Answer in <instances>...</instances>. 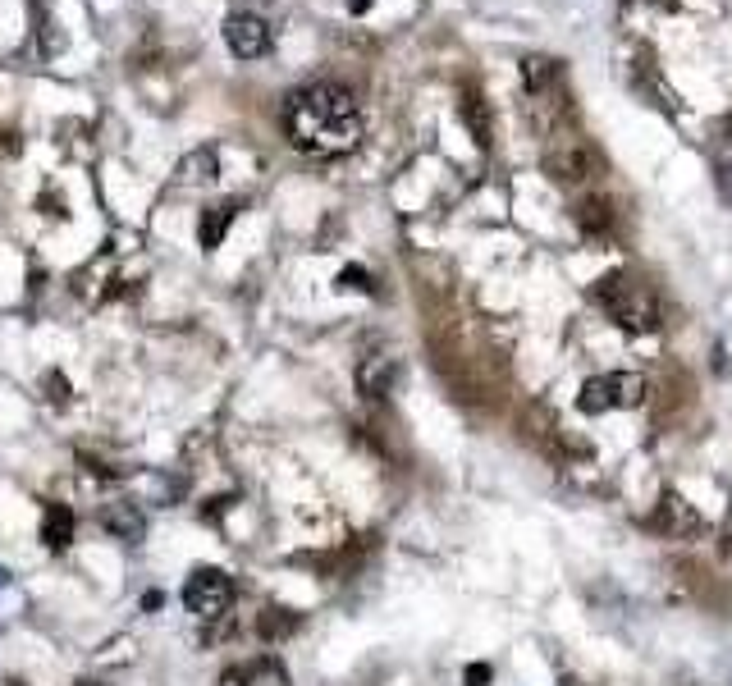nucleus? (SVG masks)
Segmentation results:
<instances>
[{
	"instance_id": "f257e3e1",
	"label": "nucleus",
	"mask_w": 732,
	"mask_h": 686,
	"mask_svg": "<svg viewBox=\"0 0 732 686\" xmlns=\"http://www.w3.org/2000/svg\"><path fill=\"white\" fill-rule=\"evenodd\" d=\"M284 133L298 151L312 156H344L362 142V110L357 97L339 83H307L284 97Z\"/></svg>"
},
{
	"instance_id": "f03ea898",
	"label": "nucleus",
	"mask_w": 732,
	"mask_h": 686,
	"mask_svg": "<svg viewBox=\"0 0 732 686\" xmlns=\"http://www.w3.org/2000/svg\"><path fill=\"white\" fill-rule=\"evenodd\" d=\"M595 302H600V307L614 316V325H623L627 334H655L659 325H664L659 302L650 298L641 284H632L627 275H618V270L595 284Z\"/></svg>"
},
{
	"instance_id": "7ed1b4c3",
	"label": "nucleus",
	"mask_w": 732,
	"mask_h": 686,
	"mask_svg": "<svg viewBox=\"0 0 732 686\" xmlns=\"http://www.w3.org/2000/svg\"><path fill=\"white\" fill-rule=\"evenodd\" d=\"M646 398V380L636 371H609V376H591L577 394V408L586 417H600V412H614V408H636Z\"/></svg>"
},
{
	"instance_id": "20e7f679",
	"label": "nucleus",
	"mask_w": 732,
	"mask_h": 686,
	"mask_svg": "<svg viewBox=\"0 0 732 686\" xmlns=\"http://www.w3.org/2000/svg\"><path fill=\"white\" fill-rule=\"evenodd\" d=\"M234 604V581L220 568H197L193 577L183 581V609L197 618H225V609Z\"/></svg>"
},
{
	"instance_id": "39448f33",
	"label": "nucleus",
	"mask_w": 732,
	"mask_h": 686,
	"mask_svg": "<svg viewBox=\"0 0 732 686\" xmlns=\"http://www.w3.org/2000/svg\"><path fill=\"white\" fill-rule=\"evenodd\" d=\"M225 46L238 60H257L270 51V23L257 14H229L225 19Z\"/></svg>"
},
{
	"instance_id": "423d86ee",
	"label": "nucleus",
	"mask_w": 732,
	"mask_h": 686,
	"mask_svg": "<svg viewBox=\"0 0 732 686\" xmlns=\"http://www.w3.org/2000/svg\"><path fill=\"white\" fill-rule=\"evenodd\" d=\"M545 170L559 183H582V179H591V174L600 170V156H595L586 142H563V147H554L545 156Z\"/></svg>"
},
{
	"instance_id": "0eeeda50",
	"label": "nucleus",
	"mask_w": 732,
	"mask_h": 686,
	"mask_svg": "<svg viewBox=\"0 0 732 686\" xmlns=\"http://www.w3.org/2000/svg\"><path fill=\"white\" fill-rule=\"evenodd\" d=\"M655 526L664 531V536H673V540H678V536H696V531H700V513L687 504V499H682V494L668 490L664 499H659V508H655Z\"/></svg>"
},
{
	"instance_id": "6e6552de",
	"label": "nucleus",
	"mask_w": 732,
	"mask_h": 686,
	"mask_svg": "<svg viewBox=\"0 0 732 686\" xmlns=\"http://www.w3.org/2000/svg\"><path fill=\"white\" fill-rule=\"evenodd\" d=\"M394 380H399V362L385 353L366 357V362L357 366V389H362L366 398H385L389 389H394Z\"/></svg>"
},
{
	"instance_id": "1a4fd4ad",
	"label": "nucleus",
	"mask_w": 732,
	"mask_h": 686,
	"mask_svg": "<svg viewBox=\"0 0 732 686\" xmlns=\"http://www.w3.org/2000/svg\"><path fill=\"white\" fill-rule=\"evenodd\" d=\"M238 211H243V202H220V206H211V211H202V220H197V243H202L206 252L220 247L229 234V225L238 220Z\"/></svg>"
},
{
	"instance_id": "9d476101",
	"label": "nucleus",
	"mask_w": 732,
	"mask_h": 686,
	"mask_svg": "<svg viewBox=\"0 0 732 686\" xmlns=\"http://www.w3.org/2000/svg\"><path fill=\"white\" fill-rule=\"evenodd\" d=\"M101 526H106V531H110L115 540H129V545H138L142 531H147L142 513H138L133 504H124V499H119V504H106V508H101Z\"/></svg>"
},
{
	"instance_id": "9b49d317",
	"label": "nucleus",
	"mask_w": 732,
	"mask_h": 686,
	"mask_svg": "<svg viewBox=\"0 0 732 686\" xmlns=\"http://www.w3.org/2000/svg\"><path fill=\"white\" fill-rule=\"evenodd\" d=\"M572 220H577V229L591 238L609 234V229H614V206H609V197H582L577 211H572Z\"/></svg>"
},
{
	"instance_id": "f8f14e48",
	"label": "nucleus",
	"mask_w": 732,
	"mask_h": 686,
	"mask_svg": "<svg viewBox=\"0 0 732 686\" xmlns=\"http://www.w3.org/2000/svg\"><path fill=\"white\" fill-rule=\"evenodd\" d=\"M74 513H69L65 504H46V513H42V540H46V549H69L74 545Z\"/></svg>"
},
{
	"instance_id": "ddd939ff",
	"label": "nucleus",
	"mask_w": 732,
	"mask_h": 686,
	"mask_svg": "<svg viewBox=\"0 0 732 686\" xmlns=\"http://www.w3.org/2000/svg\"><path fill=\"white\" fill-rule=\"evenodd\" d=\"M216 174H220L216 147H197L179 161V183H216Z\"/></svg>"
},
{
	"instance_id": "4468645a",
	"label": "nucleus",
	"mask_w": 732,
	"mask_h": 686,
	"mask_svg": "<svg viewBox=\"0 0 732 686\" xmlns=\"http://www.w3.org/2000/svg\"><path fill=\"white\" fill-rule=\"evenodd\" d=\"M463 124H467V133H472L476 138V147H490V142H495V124H490V106H485L481 97H476V92H467L463 97Z\"/></svg>"
},
{
	"instance_id": "2eb2a0df",
	"label": "nucleus",
	"mask_w": 732,
	"mask_h": 686,
	"mask_svg": "<svg viewBox=\"0 0 732 686\" xmlns=\"http://www.w3.org/2000/svg\"><path fill=\"white\" fill-rule=\"evenodd\" d=\"M554 74H559V69H554V60H545V55H527V60H522V87L536 92V97L554 83Z\"/></svg>"
},
{
	"instance_id": "dca6fc26",
	"label": "nucleus",
	"mask_w": 732,
	"mask_h": 686,
	"mask_svg": "<svg viewBox=\"0 0 732 686\" xmlns=\"http://www.w3.org/2000/svg\"><path fill=\"white\" fill-rule=\"evenodd\" d=\"M293 627H298V622H293V613H289V609H275V604H270V609L257 618L261 641H284V636H289Z\"/></svg>"
},
{
	"instance_id": "f3484780",
	"label": "nucleus",
	"mask_w": 732,
	"mask_h": 686,
	"mask_svg": "<svg viewBox=\"0 0 732 686\" xmlns=\"http://www.w3.org/2000/svg\"><path fill=\"white\" fill-rule=\"evenodd\" d=\"M33 14H37V28H42V55H60L65 51V37H55L51 19H46V10H42V0H33Z\"/></svg>"
},
{
	"instance_id": "a211bd4d",
	"label": "nucleus",
	"mask_w": 732,
	"mask_h": 686,
	"mask_svg": "<svg viewBox=\"0 0 732 686\" xmlns=\"http://www.w3.org/2000/svg\"><path fill=\"white\" fill-rule=\"evenodd\" d=\"M339 289H357V293H376V279L366 275L362 266H348L339 270Z\"/></svg>"
},
{
	"instance_id": "6ab92c4d",
	"label": "nucleus",
	"mask_w": 732,
	"mask_h": 686,
	"mask_svg": "<svg viewBox=\"0 0 732 686\" xmlns=\"http://www.w3.org/2000/svg\"><path fill=\"white\" fill-rule=\"evenodd\" d=\"M42 385H46V398H51V403H65V398H69V380L60 376V371H46Z\"/></svg>"
},
{
	"instance_id": "aec40b11",
	"label": "nucleus",
	"mask_w": 732,
	"mask_h": 686,
	"mask_svg": "<svg viewBox=\"0 0 732 686\" xmlns=\"http://www.w3.org/2000/svg\"><path fill=\"white\" fill-rule=\"evenodd\" d=\"M252 682V668H229L225 677H220V686H248Z\"/></svg>"
},
{
	"instance_id": "412c9836",
	"label": "nucleus",
	"mask_w": 732,
	"mask_h": 686,
	"mask_svg": "<svg viewBox=\"0 0 732 686\" xmlns=\"http://www.w3.org/2000/svg\"><path fill=\"white\" fill-rule=\"evenodd\" d=\"M485 682H490V668H485V664L467 668V686H485Z\"/></svg>"
},
{
	"instance_id": "4be33fe9",
	"label": "nucleus",
	"mask_w": 732,
	"mask_h": 686,
	"mask_svg": "<svg viewBox=\"0 0 732 686\" xmlns=\"http://www.w3.org/2000/svg\"><path fill=\"white\" fill-rule=\"evenodd\" d=\"M19 147H23V142L14 138V133H0V156H14Z\"/></svg>"
},
{
	"instance_id": "5701e85b",
	"label": "nucleus",
	"mask_w": 732,
	"mask_h": 686,
	"mask_svg": "<svg viewBox=\"0 0 732 686\" xmlns=\"http://www.w3.org/2000/svg\"><path fill=\"white\" fill-rule=\"evenodd\" d=\"M719 188H723V197H728V202H732V165L719 174Z\"/></svg>"
},
{
	"instance_id": "b1692460",
	"label": "nucleus",
	"mask_w": 732,
	"mask_h": 686,
	"mask_svg": "<svg viewBox=\"0 0 732 686\" xmlns=\"http://www.w3.org/2000/svg\"><path fill=\"white\" fill-rule=\"evenodd\" d=\"M371 5H376V0H348V10H353V14H366Z\"/></svg>"
},
{
	"instance_id": "393cba45",
	"label": "nucleus",
	"mask_w": 732,
	"mask_h": 686,
	"mask_svg": "<svg viewBox=\"0 0 732 686\" xmlns=\"http://www.w3.org/2000/svg\"><path fill=\"white\" fill-rule=\"evenodd\" d=\"M74 686H101V682H92V677H83V682H74Z\"/></svg>"
},
{
	"instance_id": "a878e982",
	"label": "nucleus",
	"mask_w": 732,
	"mask_h": 686,
	"mask_svg": "<svg viewBox=\"0 0 732 686\" xmlns=\"http://www.w3.org/2000/svg\"><path fill=\"white\" fill-rule=\"evenodd\" d=\"M5 686H23V682H19V677H10V682H5Z\"/></svg>"
},
{
	"instance_id": "bb28decb",
	"label": "nucleus",
	"mask_w": 732,
	"mask_h": 686,
	"mask_svg": "<svg viewBox=\"0 0 732 686\" xmlns=\"http://www.w3.org/2000/svg\"><path fill=\"white\" fill-rule=\"evenodd\" d=\"M650 5H673V0H650Z\"/></svg>"
}]
</instances>
